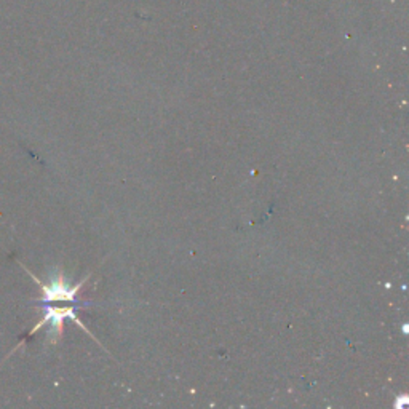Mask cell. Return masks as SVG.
<instances>
[{
  "label": "cell",
  "mask_w": 409,
  "mask_h": 409,
  "mask_svg": "<svg viewBox=\"0 0 409 409\" xmlns=\"http://www.w3.org/2000/svg\"><path fill=\"white\" fill-rule=\"evenodd\" d=\"M42 309L45 310V314H43L42 320L38 321L36 326H34L31 333H29V336L36 334L43 325H50V331H48V340L55 344V342H58V339L61 338L62 325H65V320H67V318L74 321V323L79 325L86 334L91 336L90 331L85 328L84 323L79 320V316H77L75 307H50V305H47V307H42ZM91 338H93V336H91Z\"/></svg>",
  "instance_id": "6da1fadb"
},
{
  "label": "cell",
  "mask_w": 409,
  "mask_h": 409,
  "mask_svg": "<svg viewBox=\"0 0 409 409\" xmlns=\"http://www.w3.org/2000/svg\"><path fill=\"white\" fill-rule=\"evenodd\" d=\"M26 272L32 277L34 280L37 281V285L42 288L43 296L40 298V301H38L40 304H48V303H53V301H67V303H77V304H79L77 294H79L82 286L85 285V281L90 279V275H86L79 285L69 286V285H67V281L65 280V275H62V272L58 270L56 275L51 277L50 283L45 285V283H42V281L38 280L36 275H32L31 272H29V269H26Z\"/></svg>",
  "instance_id": "7a4b0ae2"
}]
</instances>
